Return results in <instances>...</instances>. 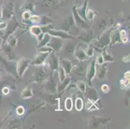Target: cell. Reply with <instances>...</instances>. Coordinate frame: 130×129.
I'll return each instance as SVG.
<instances>
[{"label": "cell", "mask_w": 130, "mask_h": 129, "mask_svg": "<svg viewBox=\"0 0 130 129\" xmlns=\"http://www.w3.org/2000/svg\"><path fill=\"white\" fill-rule=\"evenodd\" d=\"M82 107H83V102L80 98H78L76 101V108L80 111L81 110Z\"/></svg>", "instance_id": "obj_2"}, {"label": "cell", "mask_w": 130, "mask_h": 129, "mask_svg": "<svg viewBox=\"0 0 130 129\" xmlns=\"http://www.w3.org/2000/svg\"><path fill=\"white\" fill-rule=\"evenodd\" d=\"M73 107V102L70 98H67L66 101V108L67 110H71Z\"/></svg>", "instance_id": "obj_1"}, {"label": "cell", "mask_w": 130, "mask_h": 129, "mask_svg": "<svg viewBox=\"0 0 130 129\" xmlns=\"http://www.w3.org/2000/svg\"><path fill=\"white\" fill-rule=\"evenodd\" d=\"M17 112H18V114H22L24 112V109H23V107L20 106V107H19V108H18Z\"/></svg>", "instance_id": "obj_3"}]
</instances>
